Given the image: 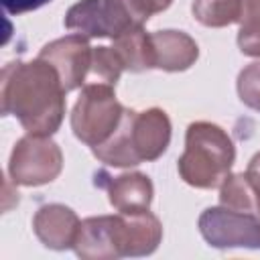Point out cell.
Here are the masks:
<instances>
[{
    "instance_id": "6da1fadb",
    "label": "cell",
    "mask_w": 260,
    "mask_h": 260,
    "mask_svg": "<svg viewBox=\"0 0 260 260\" xmlns=\"http://www.w3.org/2000/svg\"><path fill=\"white\" fill-rule=\"evenodd\" d=\"M65 93L59 73L41 57L10 61L2 69V114L14 116L26 134L51 136L59 130L65 116Z\"/></svg>"
},
{
    "instance_id": "7a4b0ae2",
    "label": "cell",
    "mask_w": 260,
    "mask_h": 260,
    "mask_svg": "<svg viewBox=\"0 0 260 260\" xmlns=\"http://www.w3.org/2000/svg\"><path fill=\"white\" fill-rule=\"evenodd\" d=\"M171 142V120L165 110L148 108L144 112L124 110L116 132L93 146V156L110 167H136L156 160Z\"/></svg>"
},
{
    "instance_id": "3957f363",
    "label": "cell",
    "mask_w": 260,
    "mask_h": 260,
    "mask_svg": "<svg viewBox=\"0 0 260 260\" xmlns=\"http://www.w3.org/2000/svg\"><path fill=\"white\" fill-rule=\"evenodd\" d=\"M236 158L232 138L211 122H193L185 134V150L177 169L181 179L197 189H215L230 175Z\"/></svg>"
},
{
    "instance_id": "277c9868",
    "label": "cell",
    "mask_w": 260,
    "mask_h": 260,
    "mask_svg": "<svg viewBox=\"0 0 260 260\" xmlns=\"http://www.w3.org/2000/svg\"><path fill=\"white\" fill-rule=\"evenodd\" d=\"M146 0H79L65 14V26L87 39H116L144 26L152 16Z\"/></svg>"
},
{
    "instance_id": "5b68a950",
    "label": "cell",
    "mask_w": 260,
    "mask_h": 260,
    "mask_svg": "<svg viewBox=\"0 0 260 260\" xmlns=\"http://www.w3.org/2000/svg\"><path fill=\"white\" fill-rule=\"evenodd\" d=\"M124 106L114 93V85L89 81L81 87V93L71 112V130L87 146H100L118 128Z\"/></svg>"
},
{
    "instance_id": "8992f818",
    "label": "cell",
    "mask_w": 260,
    "mask_h": 260,
    "mask_svg": "<svg viewBox=\"0 0 260 260\" xmlns=\"http://www.w3.org/2000/svg\"><path fill=\"white\" fill-rule=\"evenodd\" d=\"M63 169V152L45 134L22 136L10 154L8 173L14 185L39 187L55 181Z\"/></svg>"
},
{
    "instance_id": "52a82bcc",
    "label": "cell",
    "mask_w": 260,
    "mask_h": 260,
    "mask_svg": "<svg viewBox=\"0 0 260 260\" xmlns=\"http://www.w3.org/2000/svg\"><path fill=\"white\" fill-rule=\"evenodd\" d=\"M199 232L213 248L260 250V215L238 211L225 205L207 207L199 215Z\"/></svg>"
},
{
    "instance_id": "ba28073f",
    "label": "cell",
    "mask_w": 260,
    "mask_h": 260,
    "mask_svg": "<svg viewBox=\"0 0 260 260\" xmlns=\"http://www.w3.org/2000/svg\"><path fill=\"white\" fill-rule=\"evenodd\" d=\"M39 57L55 67L65 91H71L81 87L87 81L93 49L89 47L87 37L73 32L47 43L41 49Z\"/></svg>"
},
{
    "instance_id": "9c48e42d",
    "label": "cell",
    "mask_w": 260,
    "mask_h": 260,
    "mask_svg": "<svg viewBox=\"0 0 260 260\" xmlns=\"http://www.w3.org/2000/svg\"><path fill=\"white\" fill-rule=\"evenodd\" d=\"M162 240V225L154 213H116V244L122 256H148Z\"/></svg>"
},
{
    "instance_id": "30bf717a",
    "label": "cell",
    "mask_w": 260,
    "mask_h": 260,
    "mask_svg": "<svg viewBox=\"0 0 260 260\" xmlns=\"http://www.w3.org/2000/svg\"><path fill=\"white\" fill-rule=\"evenodd\" d=\"M79 217L77 213L61 203H49L37 209L32 217V230L43 246L51 250H67L75 246L79 234Z\"/></svg>"
},
{
    "instance_id": "8fae6325",
    "label": "cell",
    "mask_w": 260,
    "mask_h": 260,
    "mask_svg": "<svg viewBox=\"0 0 260 260\" xmlns=\"http://www.w3.org/2000/svg\"><path fill=\"white\" fill-rule=\"evenodd\" d=\"M150 45L152 65L162 71H185L199 57L197 43L183 30H154L150 32Z\"/></svg>"
},
{
    "instance_id": "7c38bea8",
    "label": "cell",
    "mask_w": 260,
    "mask_h": 260,
    "mask_svg": "<svg viewBox=\"0 0 260 260\" xmlns=\"http://www.w3.org/2000/svg\"><path fill=\"white\" fill-rule=\"evenodd\" d=\"M73 250L79 258L85 260L120 258L116 244V215H98L83 219Z\"/></svg>"
},
{
    "instance_id": "4fadbf2b",
    "label": "cell",
    "mask_w": 260,
    "mask_h": 260,
    "mask_svg": "<svg viewBox=\"0 0 260 260\" xmlns=\"http://www.w3.org/2000/svg\"><path fill=\"white\" fill-rule=\"evenodd\" d=\"M108 199L120 213L146 211L152 203L154 187L144 173H124L108 181Z\"/></svg>"
},
{
    "instance_id": "5bb4252c",
    "label": "cell",
    "mask_w": 260,
    "mask_h": 260,
    "mask_svg": "<svg viewBox=\"0 0 260 260\" xmlns=\"http://www.w3.org/2000/svg\"><path fill=\"white\" fill-rule=\"evenodd\" d=\"M114 51L118 53L124 69L132 71V73L154 69V65H152L150 32H146L144 26L132 28V30L116 37L114 39Z\"/></svg>"
},
{
    "instance_id": "9a60e30c",
    "label": "cell",
    "mask_w": 260,
    "mask_h": 260,
    "mask_svg": "<svg viewBox=\"0 0 260 260\" xmlns=\"http://www.w3.org/2000/svg\"><path fill=\"white\" fill-rule=\"evenodd\" d=\"M193 16L203 26L219 28L240 20L242 0H193Z\"/></svg>"
},
{
    "instance_id": "2e32d148",
    "label": "cell",
    "mask_w": 260,
    "mask_h": 260,
    "mask_svg": "<svg viewBox=\"0 0 260 260\" xmlns=\"http://www.w3.org/2000/svg\"><path fill=\"white\" fill-rule=\"evenodd\" d=\"M219 201L225 207L238 209V211H248L258 215V205H256V195L254 189L246 177V173H236L228 175L223 183L219 185Z\"/></svg>"
},
{
    "instance_id": "e0dca14e",
    "label": "cell",
    "mask_w": 260,
    "mask_h": 260,
    "mask_svg": "<svg viewBox=\"0 0 260 260\" xmlns=\"http://www.w3.org/2000/svg\"><path fill=\"white\" fill-rule=\"evenodd\" d=\"M238 47L248 57H260V0H242Z\"/></svg>"
},
{
    "instance_id": "ac0fdd59",
    "label": "cell",
    "mask_w": 260,
    "mask_h": 260,
    "mask_svg": "<svg viewBox=\"0 0 260 260\" xmlns=\"http://www.w3.org/2000/svg\"><path fill=\"white\" fill-rule=\"evenodd\" d=\"M122 71H124V65H122L118 53L114 51V47H95L93 49L87 81L116 85V81L120 79Z\"/></svg>"
},
{
    "instance_id": "d6986e66",
    "label": "cell",
    "mask_w": 260,
    "mask_h": 260,
    "mask_svg": "<svg viewBox=\"0 0 260 260\" xmlns=\"http://www.w3.org/2000/svg\"><path fill=\"white\" fill-rule=\"evenodd\" d=\"M238 95L242 104L260 112V61L246 65L238 75Z\"/></svg>"
},
{
    "instance_id": "ffe728a7",
    "label": "cell",
    "mask_w": 260,
    "mask_h": 260,
    "mask_svg": "<svg viewBox=\"0 0 260 260\" xmlns=\"http://www.w3.org/2000/svg\"><path fill=\"white\" fill-rule=\"evenodd\" d=\"M47 2H51V0H2V6L10 14H24V12L41 8Z\"/></svg>"
},
{
    "instance_id": "44dd1931",
    "label": "cell",
    "mask_w": 260,
    "mask_h": 260,
    "mask_svg": "<svg viewBox=\"0 0 260 260\" xmlns=\"http://www.w3.org/2000/svg\"><path fill=\"white\" fill-rule=\"evenodd\" d=\"M246 177L254 189V195H256V205H258V215H260V152H256L250 162H248V169H246Z\"/></svg>"
},
{
    "instance_id": "7402d4cb",
    "label": "cell",
    "mask_w": 260,
    "mask_h": 260,
    "mask_svg": "<svg viewBox=\"0 0 260 260\" xmlns=\"http://www.w3.org/2000/svg\"><path fill=\"white\" fill-rule=\"evenodd\" d=\"M146 2L150 4L152 12H162V10H167V8L171 6L173 0H146Z\"/></svg>"
}]
</instances>
